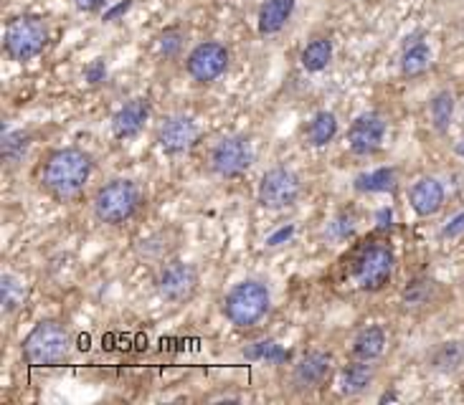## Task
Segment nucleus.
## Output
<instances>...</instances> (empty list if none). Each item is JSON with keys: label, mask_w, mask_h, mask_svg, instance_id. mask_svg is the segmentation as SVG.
Segmentation results:
<instances>
[{"label": "nucleus", "mask_w": 464, "mask_h": 405, "mask_svg": "<svg viewBox=\"0 0 464 405\" xmlns=\"http://www.w3.org/2000/svg\"><path fill=\"white\" fill-rule=\"evenodd\" d=\"M92 175V155L79 147H61L46 155L38 180L56 200H71L84 190Z\"/></svg>", "instance_id": "f257e3e1"}, {"label": "nucleus", "mask_w": 464, "mask_h": 405, "mask_svg": "<svg viewBox=\"0 0 464 405\" xmlns=\"http://www.w3.org/2000/svg\"><path fill=\"white\" fill-rule=\"evenodd\" d=\"M71 352V335L66 324L43 319L23 340V360L31 367H56L66 362Z\"/></svg>", "instance_id": "7ed1b4c3"}, {"label": "nucleus", "mask_w": 464, "mask_h": 405, "mask_svg": "<svg viewBox=\"0 0 464 405\" xmlns=\"http://www.w3.org/2000/svg\"><path fill=\"white\" fill-rule=\"evenodd\" d=\"M228 66V51L226 46H221L218 40H206L201 46L191 51L186 61V69L193 81L198 84H211L218 79Z\"/></svg>", "instance_id": "9d476101"}, {"label": "nucleus", "mask_w": 464, "mask_h": 405, "mask_svg": "<svg viewBox=\"0 0 464 405\" xmlns=\"http://www.w3.org/2000/svg\"><path fill=\"white\" fill-rule=\"evenodd\" d=\"M74 6L79 8V11L94 13V11H99L102 6H107V0H74Z\"/></svg>", "instance_id": "72a5a7b5"}, {"label": "nucleus", "mask_w": 464, "mask_h": 405, "mask_svg": "<svg viewBox=\"0 0 464 405\" xmlns=\"http://www.w3.org/2000/svg\"><path fill=\"white\" fill-rule=\"evenodd\" d=\"M386 352V332L381 327H366L360 330L353 340V355L358 360H378L381 355Z\"/></svg>", "instance_id": "a211bd4d"}, {"label": "nucleus", "mask_w": 464, "mask_h": 405, "mask_svg": "<svg viewBox=\"0 0 464 405\" xmlns=\"http://www.w3.org/2000/svg\"><path fill=\"white\" fill-rule=\"evenodd\" d=\"M28 145H31V137L21 129L16 132H6L3 134V160L6 162H18L23 160V155L28 152Z\"/></svg>", "instance_id": "cd10ccee"}, {"label": "nucleus", "mask_w": 464, "mask_h": 405, "mask_svg": "<svg viewBox=\"0 0 464 405\" xmlns=\"http://www.w3.org/2000/svg\"><path fill=\"white\" fill-rule=\"evenodd\" d=\"M434 299H436V281H431L426 276L408 281L404 286V291H401V304L406 309H423L429 307Z\"/></svg>", "instance_id": "aec40b11"}, {"label": "nucleus", "mask_w": 464, "mask_h": 405, "mask_svg": "<svg viewBox=\"0 0 464 405\" xmlns=\"http://www.w3.org/2000/svg\"><path fill=\"white\" fill-rule=\"evenodd\" d=\"M383 139H386V122L381 114H373V112L360 114L348 129V147L360 157L381 150Z\"/></svg>", "instance_id": "f8f14e48"}, {"label": "nucleus", "mask_w": 464, "mask_h": 405, "mask_svg": "<svg viewBox=\"0 0 464 405\" xmlns=\"http://www.w3.org/2000/svg\"><path fill=\"white\" fill-rule=\"evenodd\" d=\"M155 289L168 304H186L198 291V269L186 261H168L157 269Z\"/></svg>", "instance_id": "0eeeda50"}, {"label": "nucleus", "mask_w": 464, "mask_h": 405, "mask_svg": "<svg viewBox=\"0 0 464 405\" xmlns=\"http://www.w3.org/2000/svg\"><path fill=\"white\" fill-rule=\"evenodd\" d=\"M180 46H183V36H180L178 31H168V33L160 38V51H163L165 56H175V53L180 51Z\"/></svg>", "instance_id": "c85d7f7f"}, {"label": "nucleus", "mask_w": 464, "mask_h": 405, "mask_svg": "<svg viewBox=\"0 0 464 405\" xmlns=\"http://www.w3.org/2000/svg\"><path fill=\"white\" fill-rule=\"evenodd\" d=\"M198 139V124L186 114L165 117L157 127V145L165 155H183Z\"/></svg>", "instance_id": "9b49d317"}, {"label": "nucleus", "mask_w": 464, "mask_h": 405, "mask_svg": "<svg viewBox=\"0 0 464 405\" xmlns=\"http://www.w3.org/2000/svg\"><path fill=\"white\" fill-rule=\"evenodd\" d=\"M302 180L290 168H272L261 175L259 188H256V200L267 210H285L292 208L300 200Z\"/></svg>", "instance_id": "423d86ee"}, {"label": "nucleus", "mask_w": 464, "mask_h": 405, "mask_svg": "<svg viewBox=\"0 0 464 405\" xmlns=\"http://www.w3.org/2000/svg\"><path fill=\"white\" fill-rule=\"evenodd\" d=\"M48 43V26L38 16H21L11 21L6 28L3 46L13 61H31L33 56L46 48Z\"/></svg>", "instance_id": "39448f33"}, {"label": "nucleus", "mask_w": 464, "mask_h": 405, "mask_svg": "<svg viewBox=\"0 0 464 405\" xmlns=\"http://www.w3.org/2000/svg\"><path fill=\"white\" fill-rule=\"evenodd\" d=\"M147 117H150V102L142 97L130 99L127 104L120 107L117 114L112 117V134H115L117 139L137 137L139 129L145 127Z\"/></svg>", "instance_id": "4468645a"}, {"label": "nucleus", "mask_w": 464, "mask_h": 405, "mask_svg": "<svg viewBox=\"0 0 464 405\" xmlns=\"http://www.w3.org/2000/svg\"><path fill=\"white\" fill-rule=\"evenodd\" d=\"M332 372V357L327 352H307L302 355L292 367V388L300 393L317 390Z\"/></svg>", "instance_id": "ddd939ff"}, {"label": "nucleus", "mask_w": 464, "mask_h": 405, "mask_svg": "<svg viewBox=\"0 0 464 405\" xmlns=\"http://www.w3.org/2000/svg\"><path fill=\"white\" fill-rule=\"evenodd\" d=\"M297 0H264V6L259 11V33L272 36L285 28L290 21L292 11H295Z\"/></svg>", "instance_id": "f3484780"}, {"label": "nucleus", "mask_w": 464, "mask_h": 405, "mask_svg": "<svg viewBox=\"0 0 464 405\" xmlns=\"http://www.w3.org/2000/svg\"><path fill=\"white\" fill-rule=\"evenodd\" d=\"M244 357L246 360H261V362H269V364H282L290 360V352H287L282 345L272 340H264V342H254L249 347L244 350Z\"/></svg>", "instance_id": "bb28decb"}, {"label": "nucleus", "mask_w": 464, "mask_h": 405, "mask_svg": "<svg viewBox=\"0 0 464 405\" xmlns=\"http://www.w3.org/2000/svg\"><path fill=\"white\" fill-rule=\"evenodd\" d=\"M457 152H459V155L464 157V139H462V142H459V145H457Z\"/></svg>", "instance_id": "f704fd0d"}, {"label": "nucleus", "mask_w": 464, "mask_h": 405, "mask_svg": "<svg viewBox=\"0 0 464 405\" xmlns=\"http://www.w3.org/2000/svg\"><path fill=\"white\" fill-rule=\"evenodd\" d=\"M462 231H464V213H459V215H454V218L449 220V226L444 228V236L454 238V236H459Z\"/></svg>", "instance_id": "2f4dec72"}, {"label": "nucleus", "mask_w": 464, "mask_h": 405, "mask_svg": "<svg viewBox=\"0 0 464 405\" xmlns=\"http://www.w3.org/2000/svg\"><path fill=\"white\" fill-rule=\"evenodd\" d=\"M251 142L241 134H231V137L218 139L209 155V168L218 178H238L246 173L251 165Z\"/></svg>", "instance_id": "6e6552de"}, {"label": "nucleus", "mask_w": 464, "mask_h": 405, "mask_svg": "<svg viewBox=\"0 0 464 405\" xmlns=\"http://www.w3.org/2000/svg\"><path fill=\"white\" fill-rule=\"evenodd\" d=\"M355 190L360 193H389L396 185V170L394 168H378L373 173H363L355 178Z\"/></svg>", "instance_id": "5701e85b"}, {"label": "nucleus", "mask_w": 464, "mask_h": 405, "mask_svg": "<svg viewBox=\"0 0 464 405\" xmlns=\"http://www.w3.org/2000/svg\"><path fill=\"white\" fill-rule=\"evenodd\" d=\"M335 134H337V117L332 112H317L312 117V122L307 124V129H305V139L312 147L330 145L332 139H335Z\"/></svg>", "instance_id": "6ab92c4d"}, {"label": "nucleus", "mask_w": 464, "mask_h": 405, "mask_svg": "<svg viewBox=\"0 0 464 405\" xmlns=\"http://www.w3.org/2000/svg\"><path fill=\"white\" fill-rule=\"evenodd\" d=\"M408 202H411L413 213L421 215V218L436 215L444 205V185L436 178L416 180L408 190Z\"/></svg>", "instance_id": "2eb2a0df"}, {"label": "nucleus", "mask_w": 464, "mask_h": 405, "mask_svg": "<svg viewBox=\"0 0 464 405\" xmlns=\"http://www.w3.org/2000/svg\"><path fill=\"white\" fill-rule=\"evenodd\" d=\"M130 8H132V0H122V3H117L115 8H110V11L105 13V21H115L117 16H122V13H127Z\"/></svg>", "instance_id": "473e14b6"}, {"label": "nucleus", "mask_w": 464, "mask_h": 405, "mask_svg": "<svg viewBox=\"0 0 464 405\" xmlns=\"http://www.w3.org/2000/svg\"><path fill=\"white\" fill-rule=\"evenodd\" d=\"M292 233H295V226H285V228H279L274 236H269L267 238V246H279V243H285V241H290L292 238Z\"/></svg>", "instance_id": "7c9ffc66"}, {"label": "nucleus", "mask_w": 464, "mask_h": 405, "mask_svg": "<svg viewBox=\"0 0 464 405\" xmlns=\"http://www.w3.org/2000/svg\"><path fill=\"white\" fill-rule=\"evenodd\" d=\"M394 251L389 246H368L355 261V284L363 291H381L394 276Z\"/></svg>", "instance_id": "1a4fd4ad"}, {"label": "nucleus", "mask_w": 464, "mask_h": 405, "mask_svg": "<svg viewBox=\"0 0 464 405\" xmlns=\"http://www.w3.org/2000/svg\"><path fill=\"white\" fill-rule=\"evenodd\" d=\"M429 364L439 372H457L464 364V342H441L439 347L429 355Z\"/></svg>", "instance_id": "412c9836"}, {"label": "nucleus", "mask_w": 464, "mask_h": 405, "mask_svg": "<svg viewBox=\"0 0 464 405\" xmlns=\"http://www.w3.org/2000/svg\"><path fill=\"white\" fill-rule=\"evenodd\" d=\"M272 309V291L267 284L246 279V281L233 284L228 294L223 296V317L238 327V330H251Z\"/></svg>", "instance_id": "f03ea898"}, {"label": "nucleus", "mask_w": 464, "mask_h": 405, "mask_svg": "<svg viewBox=\"0 0 464 405\" xmlns=\"http://www.w3.org/2000/svg\"><path fill=\"white\" fill-rule=\"evenodd\" d=\"M376 380V367L371 364V360H358L355 362L345 364L340 372V393L355 398V395H363Z\"/></svg>", "instance_id": "dca6fc26"}, {"label": "nucleus", "mask_w": 464, "mask_h": 405, "mask_svg": "<svg viewBox=\"0 0 464 405\" xmlns=\"http://www.w3.org/2000/svg\"><path fill=\"white\" fill-rule=\"evenodd\" d=\"M84 76H87L89 84H99V81H105V76H107L105 61H94V64H89L87 71H84Z\"/></svg>", "instance_id": "c756f323"}, {"label": "nucleus", "mask_w": 464, "mask_h": 405, "mask_svg": "<svg viewBox=\"0 0 464 405\" xmlns=\"http://www.w3.org/2000/svg\"><path fill=\"white\" fill-rule=\"evenodd\" d=\"M332 58V40L330 38H315L310 40L307 46H305V51H302V66L307 71H322L327 69V64H330Z\"/></svg>", "instance_id": "b1692460"}, {"label": "nucleus", "mask_w": 464, "mask_h": 405, "mask_svg": "<svg viewBox=\"0 0 464 405\" xmlns=\"http://www.w3.org/2000/svg\"><path fill=\"white\" fill-rule=\"evenodd\" d=\"M142 195L132 180L117 178L99 188L92 198V213L102 226H122L137 213Z\"/></svg>", "instance_id": "20e7f679"}, {"label": "nucleus", "mask_w": 464, "mask_h": 405, "mask_svg": "<svg viewBox=\"0 0 464 405\" xmlns=\"http://www.w3.org/2000/svg\"><path fill=\"white\" fill-rule=\"evenodd\" d=\"M23 301H26L23 279H18L16 274H3L0 276V304H3V312L13 314L16 309L23 307Z\"/></svg>", "instance_id": "4be33fe9"}, {"label": "nucleus", "mask_w": 464, "mask_h": 405, "mask_svg": "<svg viewBox=\"0 0 464 405\" xmlns=\"http://www.w3.org/2000/svg\"><path fill=\"white\" fill-rule=\"evenodd\" d=\"M429 64H431V51L426 43H411V46H406L404 56H401V71H404V76L423 74V71L429 69Z\"/></svg>", "instance_id": "a878e982"}, {"label": "nucleus", "mask_w": 464, "mask_h": 405, "mask_svg": "<svg viewBox=\"0 0 464 405\" xmlns=\"http://www.w3.org/2000/svg\"><path fill=\"white\" fill-rule=\"evenodd\" d=\"M429 114H431V124H434L436 132H447L449 124H452L454 117V94L452 92H439L434 94L429 104Z\"/></svg>", "instance_id": "393cba45"}]
</instances>
